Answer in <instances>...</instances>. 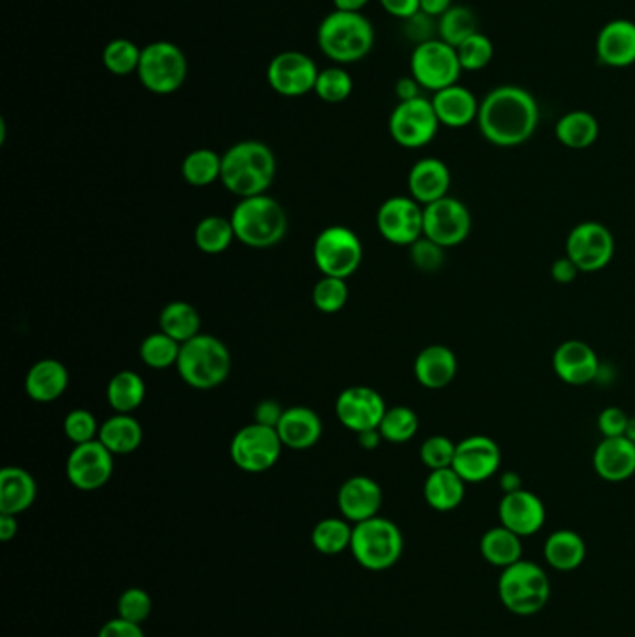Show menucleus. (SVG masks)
Listing matches in <instances>:
<instances>
[{"mask_svg":"<svg viewBox=\"0 0 635 637\" xmlns=\"http://www.w3.org/2000/svg\"><path fill=\"white\" fill-rule=\"evenodd\" d=\"M440 129V122L435 113L433 101L416 97L410 101H399L388 119V130L395 144L400 148L419 149L435 140Z\"/></svg>","mask_w":635,"mask_h":637,"instance_id":"f8f14e48","label":"nucleus"},{"mask_svg":"<svg viewBox=\"0 0 635 637\" xmlns=\"http://www.w3.org/2000/svg\"><path fill=\"white\" fill-rule=\"evenodd\" d=\"M378 431L384 440L389 443L410 442L419 431L418 414L413 408L399 405L392 407L384 414L383 421L378 425Z\"/></svg>","mask_w":635,"mask_h":637,"instance_id":"c03bdc74","label":"nucleus"},{"mask_svg":"<svg viewBox=\"0 0 635 637\" xmlns=\"http://www.w3.org/2000/svg\"><path fill=\"white\" fill-rule=\"evenodd\" d=\"M362 260V241L347 226H329L313 242V261L323 276L347 280L358 271Z\"/></svg>","mask_w":635,"mask_h":637,"instance_id":"1a4fd4ad","label":"nucleus"},{"mask_svg":"<svg viewBox=\"0 0 635 637\" xmlns=\"http://www.w3.org/2000/svg\"><path fill=\"white\" fill-rule=\"evenodd\" d=\"M466 484L454 468L433 470L425 479V502L438 513H449L465 502Z\"/></svg>","mask_w":635,"mask_h":637,"instance_id":"7c9ffc66","label":"nucleus"},{"mask_svg":"<svg viewBox=\"0 0 635 637\" xmlns=\"http://www.w3.org/2000/svg\"><path fill=\"white\" fill-rule=\"evenodd\" d=\"M142 49L127 38H116L106 43L103 49V65L114 77H129L138 71Z\"/></svg>","mask_w":635,"mask_h":637,"instance_id":"79ce46f5","label":"nucleus"},{"mask_svg":"<svg viewBox=\"0 0 635 637\" xmlns=\"http://www.w3.org/2000/svg\"><path fill=\"white\" fill-rule=\"evenodd\" d=\"M176 369L190 388H218L230 377V348L217 336L198 334L190 342L183 343Z\"/></svg>","mask_w":635,"mask_h":637,"instance_id":"39448f33","label":"nucleus"},{"mask_svg":"<svg viewBox=\"0 0 635 637\" xmlns=\"http://www.w3.org/2000/svg\"><path fill=\"white\" fill-rule=\"evenodd\" d=\"M552 366L555 375L571 386H585L601 375L598 354L589 343L580 340L561 343L553 353Z\"/></svg>","mask_w":635,"mask_h":637,"instance_id":"412c9836","label":"nucleus"},{"mask_svg":"<svg viewBox=\"0 0 635 637\" xmlns=\"http://www.w3.org/2000/svg\"><path fill=\"white\" fill-rule=\"evenodd\" d=\"M566 258L574 261L580 272H598L610 265L615 255V239L601 222H582L566 237Z\"/></svg>","mask_w":635,"mask_h":637,"instance_id":"4468645a","label":"nucleus"},{"mask_svg":"<svg viewBox=\"0 0 635 637\" xmlns=\"http://www.w3.org/2000/svg\"><path fill=\"white\" fill-rule=\"evenodd\" d=\"M152 609H154L152 596L147 595L146 591L140 589V587H131V589L124 591L122 596H119V619L142 625L152 615Z\"/></svg>","mask_w":635,"mask_h":637,"instance_id":"3c124183","label":"nucleus"},{"mask_svg":"<svg viewBox=\"0 0 635 637\" xmlns=\"http://www.w3.org/2000/svg\"><path fill=\"white\" fill-rule=\"evenodd\" d=\"M479 550L487 563L503 571L522 560V537H518L514 531L507 530L506 525H496L485 531Z\"/></svg>","mask_w":635,"mask_h":637,"instance_id":"72a5a7b5","label":"nucleus"},{"mask_svg":"<svg viewBox=\"0 0 635 637\" xmlns=\"http://www.w3.org/2000/svg\"><path fill=\"white\" fill-rule=\"evenodd\" d=\"M430 101H433L440 125H446L451 129H462L471 122H477L481 101H477L476 95L471 94L466 86L454 84L449 88L436 92Z\"/></svg>","mask_w":635,"mask_h":637,"instance_id":"c85d7f7f","label":"nucleus"},{"mask_svg":"<svg viewBox=\"0 0 635 637\" xmlns=\"http://www.w3.org/2000/svg\"><path fill=\"white\" fill-rule=\"evenodd\" d=\"M451 185V171L446 163L435 157L419 159L408 174V190L421 206L446 198Z\"/></svg>","mask_w":635,"mask_h":637,"instance_id":"a878e982","label":"nucleus"},{"mask_svg":"<svg viewBox=\"0 0 635 637\" xmlns=\"http://www.w3.org/2000/svg\"><path fill=\"white\" fill-rule=\"evenodd\" d=\"M405 27V35L410 42L419 43L430 42L435 40V32H438V21L435 23V18H430L427 13L418 12L410 19L403 21Z\"/></svg>","mask_w":635,"mask_h":637,"instance_id":"864d4df0","label":"nucleus"},{"mask_svg":"<svg viewBox=\"0 0 635 637\" xmlns=\"http://www.w3.org/2000/svg\"><path fill=\"white\" fill-rule=\"evenodd\" d=\"M70 386V372L60 361L43 358L30 367L24 377V391L35 403H53Z\"/></svg>","mask_w":635,"mask_h":637,"instance_id":"cd10ccee","label":"nucleus"},{"mask_svg":"<svg viewBox=\"0 0 635 637\" xmlns=\"http://www.w3.org/2000/svg\"><path fill=\"white\" fill-rule=\"evenodd\" d=\"M410 260L419 271L433 274V272L440 271L444 265L446 248H441L427 237H421L410 247Z\"/></svg>","mask_w":635,"mask_h":637,"instance_id":"603ef678","label":"nucleus"},{"mask_svg":"<svg viewBox=\"0 0 635 637\" xmlns=\"http://www.w3.org/2000/svg\"><path fill=\"white\" fill-rule=\"evenodd\" d=\"M462 71H481L495 59V43L489 35L476 32L457 48Z\"/></svg>","mask_w":635,"mask_h":637,"instance_id":"de8ad7c7","label":"nucleus"},{"mask_svg":"<svg viewBox=\"0 0 635 637\" xmlns=\"http://www.w3.org/2000/svg\"><path fill=\"white\" fill-rule=\"evenodd\" d=\"M585 541L572 530L553 531L544 543V560L559 573H572L585 561Z\"/></svg>","mask_w":635,"mask_h":637,"instance_id":"2f4dec72","label":"nucleus"},{"mask_svg":"<svg viewBox=\"0 0 635 637\" xmlns=\"http://www.w3.org/2000/svg\"><path fill=\"white\" fill-rule=\"evenodd\" d=\"M189 62L176 43H149L142 48L140 65H138V81L142 86L155 95L176 94L187 81Z\"/></svg>","mask_w":635,"mask_h":637,"instance_id":"6e6552de","label":"nucleus"},{"mask_svg":"<svg viewBox=\"0 0 635 637\" xmlns=\"http://www.w3.org/2000/svg\"><path fill=\"white\" fill-rule=\"evenodd\" d=\"M601 133V125L587 111H572L559 118L555 124L558 140L571 149H587L593 146Z\"/></svg>","mask_w":635,"mask_h":637,"instance_id":"c9c22d12","label":"nucleus"},{"mask_svg":"<svg viewBox=\"0 0 635 637\" xmlns=\"http://www.w3.org/2000/svg\"><path fill=\"white\" fill-rule=\"evenodd\" d=\"M594 472L610 483H623L635 473V442L629 438H604L593 455Z\"/></svg>","mask_w":635,"mask_h":637,"instance_id":"b1692460","label":"nucleus"},{"mask_svg":"<svg viewBox=\"0 0 635 637\" xmlns=\"http://www.w3.org/2000/svg\"><path fill=\"white\" fill-rule=\"evenodd\" d=\"M403 546V533L392 520L373 516L353 528L351 552L354 560L373 573L392 568L400 560Z\"/></svg>","mask_w":635,"mask_h":637,"instance_id":"0eeeda50","label":"nucleus"},{"mask_svg":"<svg viewBox=\"0 0 635 637\" xmlns=\"http://www.w3.org/2000/svg\"><path fill=\"white\" fill-rule=\"evenodd\" d=\"M159 328L183 345L201 334L200 313L189 302H168L160 312Z\"/></svg>","mask_w":635,"mask_h":637,"instance_id":"e433bc0d","label":"nucleus"},{"mask_svg":"<svg viewBox=\"0 0 635 637\" xmlns=\"http://www.w3.org/2000/svg\"><path fill=\"white\" fill-rule=\"evenodd\" d=\"M378 233L397 247H413L424 237V206L413 196H392L378 207Z\"/></svg>","mask_w":635,"mask_h":637,"instance_id":"dca6fc26","label":"nucleus"},{"mask_svg":"<svg viewBox=\"0 0 635 637\" xmlns=\"http://www.w3.org/2000/svg\"><path fill=\"white\" fill-rule=\"evenodd\" d=\"M577 274H580V269L574 265V261L571 258H558V260L552 263V278L553 282L558 283H572L576 280Z\"/></svg>","mask_w":635,"mask_h":637,"instance_id":"bf43d9fd","label":"nucleus"},{"mask_svg":"<svg viewBox=\"0 0 635 637\" xmlns=\"http://www.w3.org/2000/svg\"><path fill=\"white\" fill-rule=\"evenodd\" d=\"M596 59L610 67L635 64V23L629 19H615L602 27L596 38Z\"/></svg>","mask_w":635,"mask_h":637,"instance_id":"5701e85b","label":"nucleus"},{"mask_svg":"<svg viewBox=\"0 0 635 637\" xmlns=\"http://www.w3.org/2000/svg\"><path fill=\"white\" fill-rule=\"evenodd\" d=\"M237 241L256 250L277 247L288 233V215L280 201L259 195L239 200L231 212Z\"/></svg>","mask_w":635,"mask_h":637,"instance_id":"20e7f679","label":"nucleus"},{"mask_svg":"<svg viewBox=\"0 0 635 637\" xmlns=\"http://www.w3.org/2000/svg\"><path fill=\"white\" fill-rule=\"evenodd\" d=\"M35 495L38 484L24 468L7 467L0 472V513L18 516L34 505Z\"/></svg>","mask_w":635,"mask_h":637,"instance_id":"c756f323","label":"nucleus"},{"mask_svg":"<svg viewBox=\"0 0 635 637\" xmlns=\"http://www.w3.org/2000/svg\"><path fill=\"white\" fill-rule=\"evenodd\" d=\"M146 399V383L138 373H116L106 384V401L116 414H133Z\"/></svg>","mask_w":635,"mask_h":637,"instance_id":"f704fd0d","label":"nucleus"},{"mask_svg":"<svg viewBox=\"0 0 635 637\" xmlns=\"http://www.w3.org/2000/svg\"><path fill=\"white\" fill-rule=\"evenodd\" d=\"M498 513L501 525L514 531L518 537L535 535L546 522V508L541 498L524 489L503 494Z\"/></svg>","mask_w":635,"mask_h":637,"instance_id":"aec40b11","label":"nucleus"},{"mask_svg":"<svg viewBox=\"0 0 635 637\" xmlns=\"http://www.w3.org/2000/svg\"><path fill=\"white\" fill-rule=\"evenodd\" d=\"M419 86L418 81L410 75V77H403L397 81L395 84V95H397V100L399 101H410L416 100V97H421L419 94Z\"/></svg>","mask_w":635,"mask_h":637,"instance_id":"052dcab7","label":"nucleus"},{"mask_svg":"<svg viewBox=\"0 0 635 637\" xmlns=\"http://www.w3.org/2000/svg\"><path fill=\"white\" fill-rule=\"evenodd\" d=\"M114 457L116 455L111 453L100 438L79 443L65 460L67 481L83 492L103 489L114 473Z\"/></svg>","mask_w":635,"mask_h":637,"instance_id":"2eb2a0df","label":"nucleus"},{"mask_svg":"<svg viewBox=\"0 0 635 637\" xmlns=\"http://www.w3.org/2000/svg\"><path fill=\"white\" fill-rule=\"evenodd\" d=\"M277 432L283 448L304 451L313 448L323 437V421L312 408L289 407L278 424Z\"/></svg>","mask_w":635,"mask_h":637,"instance_id":"393cba45","label":"nucleus"},{"mask_svg":"<svg viewBox=\"0 0 635 637\" xmlns=\"http://www.w3.org/2000/svg\"><path fill=\"white\" fill-rule=\"evenodd\" d=\"M459 361L446 345H429L421 348L414 362V377L424 388L441 389L454 383Z\"/></svg>","mask_w":635,"mask_h":637,"instance_id":"bb28decb","label":"nucleus"},{"mask_svg":"<svg viewBox=\"0 0 635 637\" xmlns=\"http://www.w3.org/2000/svg\"><path fill=\"white\" fill-rule=\"evenodd\" d=\"M18 516L13 514H2L0 513V541H12L18 535Z\"/></svg>","mask_w":635,"mask_h":637,"instance_id":"e2e57ef3","label":"nucleus"},{"mask_svg":"<svg viewBox=\"0 0 635 637\" xmlns=\"http://www.w3.org/2000/svg\"><path fill=\"white\" fill-rule=\"evenodd\" d=\"M283 413H285V408L280 403L274 401V399H263V401L258 403V407L253 408V421L277 429Z\"/></svg>","mask_w":635,"mask_h":637,"instance_id":"6e6d98bb","label":"nucleus"},{"mask_svg":"<svg viewBox=\"0 0 635 637\" xmlns=\"http://www.w3.org/2000/svg\"><path fill=\"white\" fill-rule=\"evenodd\" d=\"M318 45L335 65L356 64L373 51L375 29L362 12L334 10L319 24Z\"/></svg>","mask_w":635,"mask_h":637,"instance_id":"7ed1b4c3","label":"nucleus"},{"mask_svg":"<svg viewBox=\"0 0 635 637\" xmlns=\"http://www.w3.org/2000/svg\"><path fill=\"white\" fill-rule=\"evenodd\" d=\"M181 176L190 187H209L222 176V155L207 148L190 152L183 159Z\"/></svg>","mask_w":635,"mask_h":637,"instance_id":"4c0bfd02","label":"nucleus"},{"mask_svg":"<svg viewBox=\"0 0 635 637\" xmlns=\"http://www.w3.org/2000/svg\"><path fill=\"white\" fill-rule=\"evenodd\" d=\"M500 483L501 489H503L506 494H509V492H514V490L522 489V479H520V476H518L517 472L503 473V476H501Z\"/></svg>","mask_w":635,"mask_h":637,"instance_id":"69168bd1","label":"nucleus"},{"mask_svg":"<svg viewBox=\"0 0 635 637\" xmlns=\"http://www.w3.org/2000/svg\"><path fill=\"white\" fill-rule=\"evenodd\" d=\"M319 67L312 56L301 51H283L269 62L267 83L278 95L302 97L315 90Z\"/></svg>","mask_w":635,"mask_h":637,"instance_id":"f3484780","label":"nucleus"},{"mask_svg":"<svg viewBox=\"0 0 635 637\" xmlns=\"http://www.w3.org/2000/svg\"><path fill=\"white\" fill-rule=\"evenodd\" d=\"M369 4V0H334L335 10L342 12H362Z\"/></svg>","mask_w":635,"mask_h":637,"instance_id":"338daca9","label":"nucleus"},{"mask_svg":"<svg viewBox=\"0 0 635 637\" xmlns=\"http://www.w3.org/2000/svg\"><path fill=\"white\" fill-rule=\"evenodd\" d=\"M501 467V449L496 440L485 435H473L457 442L454 470L466 483H482L495 478Z\"/></svg>","mask_w":635,"mask_h":637,"instance_id":"6ab92c4d","label":"nucleus"},{"mask_svg":"<svg viewBox=\"0 0 635 637\" xmlns=\"http://www.w3.org/2000/svg\"><path fill=\"white\" fill-rule=\"evenodd\" d=\"M388 407L377 389L369 386H351L335 399V416L348 431L378 429Z\"/></svg>","mask_w":635,"mask_h":637,"instance_id":"a211bd4d","label":"nucleus"},{"mask_svg":"<svg viewBox=\"0 0 635 637\" xmlns=\"http://www.w3.org/2000/svg\"><path fill=\"white\" fill-rule=\"evenodd\" d=\"M378 2L384 12L400 21L410 19L419 12V0H378Z\"/></svg>","mask_w":635,"mask_h":637,"instance_id":"13d9d810","label":"nucleus"},{"mask_svg":"<svg viewBox=\"0 0 635 637\" xmlns=\"http://www.w3.org/2000/svg\"><path fill=\"white\" fill-rule=\"evenodd\" d=\"M101 425L86 408H75L64 418V435L73 446L92 442L100 437Z\"/></svg>","mask_w":635,"mask_h":637,"instance_id":"09e8293b","label":"nucleus"},{"mask_svg":"<svg viewBox=\"0 0 635 637\" xmlns=\"http://www.w3.org/2000/svg\"><path fill=\"white\" fill-rule=\"evenodd\" d=\"M353 528L348 520L324 519L312 531V543L319 554L337 555L351 549Z\"/></svg>","mask_w":635,"mask_h":637,"instance_id":"37998d69","label":"nucleus"},{"mask_svg":"<svg viewBox=\"0 0 635 637\" xmlns=\"http://www.w3.org/2000/svg\"><path fill=\"white\" fill-rule=\"evenodd\" d=\"M626 438H629L632 442H635V416L629 418L628 429H626Z\"/></svg>","mask_w":635,"mask_h":637,"instance_id":"774afa93","label":"nucleus"},{"mask_svg":"<svg viewBox=\"0 0 635 637\" xmlns=\"http://www.w3.org/2000/svg\"><path fill=\"white\" fill-rule=\"evenodd\" d=\"M236 239V230H233L231 219H223V217H218V215H209L196 226V247L204 254H222Z\"/></svg>","mask_w":635,"mask_h":637,"instance_id":"58836bf2","label":"nucleus"},{"mask_svg":"<svg viewBox=\"0 0 635 637\" xmlns=\"http://www.w3.org/2000/svg\"><path fill=\"white\" fill-rule=\"evenodd\" d=\"M451 7H454V0H419V12L427 13L435 19H440Z\"/></svg>","mask_w":635,"mask_h":637,"instance_id":"680f3d73","label":"nucleus"},{"mask_svg":"<svg viewBox=\"0 0 635 637\" xmlns=\"http://www.w3.org/2000/svg\"><path fill=\"white\" fill-rule=\"evenodd\" d=\"M629 416L624 413L623 408L610 407L602 410L598 416V431L604 438L626 437L628 429Z\"/></svg>","mask_w":635,"mask_h":637,"instance_id":"5fc2aeb1","label":"nucleus"},{"mask_svg":"<svg viewBox=\"0 0 635 637\" xmlns=\"http://www.w3.org/2000/svg\"><path fill=\"white\" fill-rule=\"evenodd\" d=\"M101 442L114 455L135 453L144 440V429L133 414H114L100 429Z\"/></svg>","mask_w":635,"mask_h":637,"instance_id":"473e14b6","label":"nucleus"},{"mask_svg":"<svg viewBox=\"0 0 635 637\" xmlns=\"http://www.w3.org/2000/svg\"><path fill=\"white\" fill-rule=\"evenodd\" d=\"M550 593L548 574L533 561L520 560L501 571L498 595L511 614L520 617L539 614L546 608Z\"/></svg>","mask_w":635,"mask_h":637,"instance_id":"423d86ee","label":"nucleus"},{"mask_svg":"<svg viewBox=\"0 0 635 637\" xmlns=\"http://www.w3.org/2000/svg\"><path fill=\"white\" fill-rule=\"evenodd\" d=\"M455 451H457V443L451 438L435 435L421 443L419 459L433 472V470L454 467Z\"/></svg>","mask_w":635,"mask_h":637,"instance_id":"8fccbe9b","label":"nucleus"},{"mask_svg":"<svg viewBox=\"0 0 635 637\" xmlns=\"http://www.w3.org/2000/svg\"><path fill=\"white\" fill-rule=\"evenodd\" d=\"M337 508L343 519L354 524L378 516L383 508V489L367 476L348 478L337 492Z\"/></svg>","mask_w":635,"mask_h":637,"instance_id":"4be33fe9","label":"nucleus"},{"mask_svg":"<svg viewBox=\"0 0 635 637\" xmlns=\"http://www.w3.org/2000/svg\"><path fill=\"white\" fill-rule=\"evenodd\" d=\"M477 125L482 138L498 148H517L535 135L539 103L522 86L503 84L479 103Z\"/></svg>","mask_w":635,"mask_h":637,"instance_id":"f257e3e1","label":"nucleus"},{"mask_svg":"<svg viewBox=\"0 0 635 637\" xmlns=\"http://www.w3.org/2000/svg\"><path fill=\"white\" fill-rule=\"evenodd\" d=\"M353 88V77L348 75V71L342 65H332V67L319 71L318 83H315L313 92L324 103L337 105V103H343L351 97Z\"/></svg>","mask_w":635,"mask_h":637,"instance_id":"a18cd8bd","label":"nucleus"},{"mask_svg":"<svg viewBox=\"0 0 635 637\" xmlns=\"http://www.w3.org/2000/svg\"><path fill=\"white\" fill-rule=\"evenodd\" d=\"M313 306L326 315L342 312L348 301L347 280L343 278L323 276L315 283L312 291Z\"/></svg>","mask_w":635,"mask_h":637,"instance_id":"49530a36","label":"nucleus"},{"mask_svg":"<svg viewBox=\"0 0 635 637\" xmlns=\"http://www.w3.org/2000/svg\"><path fill=\"white\" fill-rule=\"evenodd\" d=\"M274 177L277 157L266 142H237L222 155L220 181L239 200L267 195Z\"/></svg>","mask_w":635,"mask_h":637,"instance_id":"f03ea898","label":"nucleus"},{"mask_svg":"<svg viewBox=\"0 0 635 637\" xmlns=\"http://www.w3.org/2000/svg\"><path fill=\"white\" fill-rule=\"evenodd\" d=\"M462 65L457 49L435 38L430 42L419 43L410 56V75L419 86L433 94L459 84Z\"/></svg>","mask_w":635,"mask_h":637,"instance_id":"9d476101","label":"nucleus"},{"mask_svg":"<svg viewBox=\"0 0 635 637\" xmlns=\"http://www.w3.org/2000/svg\"><path fill=\"white\" fill-rule=\"evenodd\" d=\"M471 231L470 209L454 196L424 207V237L441 248L459 247Z\"/></svg>","mask_w":635,"mask_h":637,"instance_id":"ddd939ff","label":"nucleus"},{"mask_svg":"<svg viewBox=\"0 0 635 637\" xmlns=\"http://www.w3.org/2000/svg\"><path fill=\"white\" fill-rule=\"evenodd\" d=\"M479 32V21L470 8L462 4H454L440 19H438V35L441 42L451 48H459L460 43L470 35Z\"/></svg>","mask_w":635,"mask_h":637,"instance_id":"ea45409f","label":"nucleus"},{"mask_svg":"<svg viewBox=\"0 0 635 637\" xmlns=\"http://www.w3.org/2000/svg\"><path fill=\"white\" fill-rule=\"evenodd\" d=\"M283 443L277 429L248 424L233 435L230 457L239 470L247 473L269 472L282 457Z\"/></svg>","mask_w":635,"mask_h":637,"instance_id":"9b49d317","label":"nucleus"},{"mask_svg":"<svg viewBox=\"0 0 635 637\" xmlns=\"http://www.w3.org/2000/svg\"><path fill=\"white\" fill-rule=\"evenodd\" d=\"M356 437H358L360 448L365 449V451L377 449L384 440L383 435H381L378 429H369V431L358 432Z\"/></svg>","mask_w":635,"mask_h":637,"instance_id":"0e129e2a","label":"nucleus"},{"mask_svg":"<svg viewBox=\"0 0 635 637\" xmlns=\"http://www.w3.org/2000/svg\"><path fill=\"white\" fill-rule=\"evenodd\" d=\"M179 351H181V343H177L174 337L159 331L144 337V342L140 343V348H138V354H140V361L149 369L163 372V369H168V367L177 366Z\"/></svg>","mask_w":635,"mask_h":637,"instance_id":"a19ab883","label":"nucleus"},{"mask_svg":"<svg viewBox=\"0 0 635 637\" xmlns=\"http://www.w3.org/2000/svg\"><path fill=\"white\" fill-rule=\"evenodd\" d=\"M97 637H146L144 636V630H142L140 625H135V623H129V620L116 619L108 620L106 625L100 630V636Z\"/></svg>","mask_w":635,"mask_h":637,"instance_id":"4d7b16f0","label":"nucleus"}]
</instances>
